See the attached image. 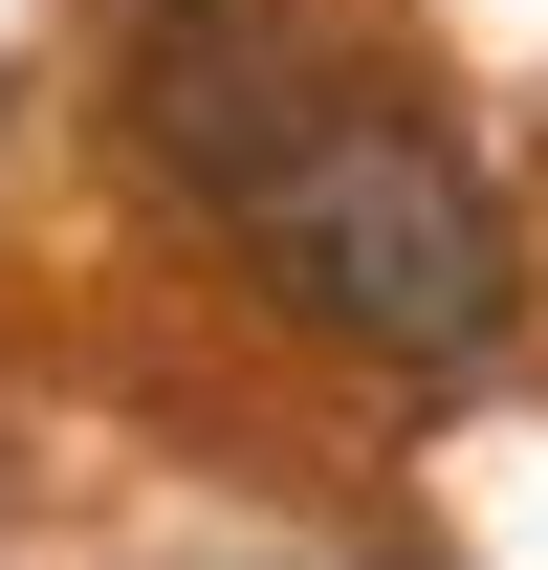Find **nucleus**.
Returning <instances> with one entry per match:
<instances>
[{
	"instance_id": "obj_1",
	"label": "nucleus",
	"mask_w": 548,
	"mask_h": 570,
	"mask_svg": "<svg viewBox=\"0 0 548 570\" xmlns=\"http://www.w3.org/2000/svg\"><path fill=\"white\" fill-rule=\"evenodd\" d=\"M242 264H264L330 352H373V373H482L505 330H527V242H505V198L417 132L395 88H330V110L264 154Z\"/></svg>"
},
{
	"instance_id": "obj_2",
	"label": "nucleus",
	"mask_w": 548,
	"mask_h": 570,
	"mask_svg": "<svg viewBox=\"0 0 548 570\" xmlns=\"http://www.w3.org/2000/svg\"><path fill=\"white\" fill-rule=\"evenodd\" d=\"M176 22H242V0H176Z\"/></svg>"
}]
</instances>
